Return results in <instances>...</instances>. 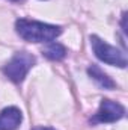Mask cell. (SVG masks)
I'll return each instance as SVG.
<instances>
[{
    "label": "cell",
    "mask_w": 128,
    "mask_h": 130,
    "mask_svg": "<svg viewBox=\"0 0 128 130\" xmlns=\"http://www.w3.org/2000/svg\"><path fill=\"white\" fill-rule=\"evenodd\" d=\"M88 74L92 77V80H95L96 83H98L101 88H104V89H113V88H116V83H115L98 65H91V67L88 68Z\"/></svg>",
    "instance_id": "6"
},
{
    "label": "cell",
    "mask_w": 128,
    "mask_h": 130,
    "mask_svg": "<svg viewBox=\"0 0 128 130\" xmlns=\"http://www.w3.org/2000/svg\"><path fill=\"white\" fill-rule=\"evenodd\" d=\"M42 55L50 61H60L66 56V48L59 42H48V45L42 50Z\"/></svg>",
    "instance_id": "7"
},
{
    "label": "cell",
    "mask_w": 128,
    "mask_h": 130,
    "mask_svg": "<svg viewBox=\"0 0 128 130\" xmlns=\"http://www.w3.org/2000/svg\"><path fill=\"white\" fill-rule=\"evenodd\" d=\"M33 130H54V129H51V127H35Z\"/></svg>",
    "instance_id": "8"
},
{
    "label": "cell",
    "mask_w": 128,
    "mask_h": 130,
    "mask_svg": "<svg viewBox=\"0 0 128 130\" xmlns=\"http://www.w3.org/2000/svg\"><path fill=\"white\" fill-rule=\"evenodd\" d=\"M125 115V109L122 104L112 101L109 98H104L99 104V109L95 115L91 118V123L98 124V123H116Z\"/></svg>",
    "instance_id": "4"
},
{
    "label": "cell",
    "mask_w": 128,
    "mask_h": 130,
    "mask_svg": "<svg viewBox=\"0 0 128 130\" xmlns=\"http://www.w3.org/2000/svg\"><path fill=\"white\" fill-rule=\"evenodd\" d=\"M35 62H36V59H35V56L32 53H29V52H17L12 56V59L2 68V71L14 83H21L24 80V77L27 76L29 70L35 65Z\"/></svg>",
    "instance_id": "2"
},
{
    "label": "cell",
    "mask_w": 128,
    "mask_h": 130,
    "mask_svg": "<svg viewBox=\"0 0 128 130\" xmlns=\"http://www.w3.org/2000/svg\"><path fill=\"white\" fill-rule=\"evenodd\" d=\"M12 2H18V0H12Z\"/></svg>",
    "instance_id": "9"
},
{
    "label": "cell",
    "mask_w": 128,
    "mask_h": 130,
    "mask_svg": "<svg viewBox=\"0 0 128 130\" xmlns=\"http://www.w3.org/2000/svg\"><path fill=\"white\" fill-rule=\"evenodd\" d=\"M15 30L23 39L30 42H51L62 33V29L59 26L27 20V18L17 20Z\"/></svg>",
    "instance_id": "1"
},
{
    "label": "cell",
    "mask_w": 128,
    "mask_h": 130,
    "mask_svg": "<svg viewBox=\"0 0 128 130\" xmlns=\"http://www.w3.org/2000/svg\"><path fill=\"white\" fill-rule=\"evenodd\" d=\"M23 121V113L18 107L9 106L0 112V130H17Z\"/></svg>",
    "instance_id": "5"
},
{
    "label": "cell",
    "mask_w": 128,
    "mask_h": 130,
    "mask_svg": "<svg viewBox=\"0 0 128 130\" xmlns=\"http://www.w3.org/2000/svg\"><path fill=\"white\" fill-rule=\"evenodd\" d=\"M91 45H92V50H94L95 56L99 61H102V62H105L109 65L119 67V68H125L127 67V56H125V53L118 50L116 47L107 44L99 36H96V35L91 36Z\"/></svg>",
    "instance_id": "3"
}]
</instances>
